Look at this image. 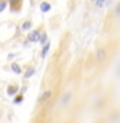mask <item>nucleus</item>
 <instances>
[{
  "instance_id": "nucleus-14",
  "label": "nucleus",
  "mask_w": 120,
  "mask_h": 123,
  "mask_svg": "<svg viewBox=\"0 0 120 123\" xmlns=\"http://www.w3.org/2000/svg\"><path fill=\"white\" fill-rule=\"evenodd\" d=\"M103 3H105V0H96L97 6H102V5H103Z\"/></svg>"
},
{
  "instance_id": "nucleus-5",
  "label": "nucleus",
  "mask_w": 120,
  "mask_h": 123,
  "mask_svg": "<svg viewBox=\"0 0 120 123\" xmlns=\"http://www.w3.org/2000/svg\"><path fill=\"white\" fill-rule=\"evenodd\" d=\"M40 10H41V12H44V13H46L48 10H50V4H49V3H46V1L41 3V4H40Z\"/></svg>"
},
{
  "instance_id": "nucleus-6",
  "label": "nucleus",
  "mask_w": 120,
  "mask_h": 123,
  "mask_svg": "<svg viewBox=\"0 0 120 123\" xmlns=\"http://www.w3.org/2000/svg\"><path fill=\"white\" fill-rule=\"evenodd\" d=\"M49 48H50V42H45L44 48H43V51H41V56L43 58L46 56V54H48V51H49Z\"/></svg>"
},
{
  "instance_id": "nucleus-12",
  "label": "nucleus",
  "mask_w": 120,
  "mask_h": 123,
  "mask_svg": "<svg viewBox=\"0 0 120 123\" xmlns=\"http://www.w3.org/2000/svg\"><path fill=\"white\" fill-rule=\"evenodd\" d=\"M22 100H23V95H22V94H19L18 96H15V99H14V103H15V104H18V103H21Z\"/></svg>"
},
{
  "instance_id": "nucleus-8",
  "label": "nucleus",
  "mask_w": 120,
  "mask_h": 123,
  "mask_svg": "<svg viewBox=\"0 0 120 123\" xmlns=\"http://www.w3.org/2000/svg\"><path fill=\"white\" fill-rule=\"evenodd\" d=\"M17 91H18V87L17 86H13V85L8 86V94H9V95H14Z\"/></svg>"
},
{
  "instance_id": "nucleus-11",
  "label": "nucleus",
  "mask_w": 120,
  "mask_h": 123,
  "mask_svg": "<svg viewBox=\"0 0 120 123\" xmlns=\"http://www.w3.org/2000/svg\"><path fill=\"white\" fill-rule=\"evenodd\" d=\"M34 73H35V69H34V68H30L29 71L25 73V77H26V78H29V77H31V76L34 74Z\"/></svg>"
},
{
  "instance_id": "nucleus-4",
  "label": "nucleus",
  "mask_w": 120,
  "mask_h": 123,
  "mask_svg": "<svg viewBox=\"0 0 120 123\" xmlns=\"http://www.w3.org/2000/svg\"><path fill=\"white\" fill-rule=\"evenodd\" d=\"M105 58H106V51H105L103 49H99L98 51H97V60H98V62H103Z\"/></svg>"
},
{
  "instance_id": "nucleus-3",
  "label": "nucleus",
  "mask_w": 120,
  "mask_h": 123,
  "mask_svg": "<svg viewBox=\"0 0 120 123\" xmlns=\"http://www.w3.org/2000/svg\"><path fill=\"white\" fill-rule=\"evenodd\" d=\"M50 96H52V91H44L43 94L40 95V98H39V103H45L46 100H48Z\"/></svg>"
},
{
  "instance_id": "nucleus-10",
  "label": "nucleus",
  "mask_w": 120,
  "mask_h": 123,
  "mask_svg": "<svg viewBox=\"0 0 120 123\" xmlns=\"http://www.w3.org/2000/svg\"><path fill=\"white\" fill-rule=\"evenodd\" d=\"M7 3H8V0H0V12H3L4 9H5Z\"/></svg>"
},
{
  "instance_id": "nucleus-13",
  "label": "nucleus",
  "mask_w": 120,
  "mask_h": 123,
  "mask_svg": "<svg viewBox=\"0 0 120 123\" xmlns=\"http://www.w3.org/2000/svg\"><path fill=\"white\" fill-rule=\"evenodd\" d=\"M39 41H40L41 44H45V42H46V35L43 33L41 36H40V38H39Z\"/></svg>"
},
{
  "instance_id": "nucleus-9",
  "label": "nucleus",
  "mask_w": 120,
  "mask_h": 123,
  "mask_svg": "<svg viewBox=\"0 0 120 123\" xmlns=\"http://www.w3.org/2000/svg\"><path fill=\"white\" fill-rule=\"evenodd\" d=\"M31 26H32V23H31V21H27V22H25V23L22 25V30H23V31H26V30H29Z\"/></svg>"
},
{
  "instance_id": "nucleus-2",
  "label": "nucleus",
  "mask_w": 120,
  "mask_h": 123,
  "mask_svg": "<svg viewBox=\"0 0 120 123\" xmlns=\"http://www.w3.org/2000/svg\"><path fill=\"white\" fill-rule=\"evenodd\" d=\"M39 38H40V32L36 30V31H32L29 36H27V40L29 41H31V42H36V41H39Z\"/></svg>"
},
{
  "instance_id": "nucleus-1",
  "label": "nucleus",
  "mask_w": 120,
  "mask_h": 123,
  "mask_svg": "<svg viewBox=\"0 0 120 123\" xmlns=\"http://www.w3.org/2000/svg\"><path fill=\"white\" fill-rule=\"evenodd\" d=\"M12 12H18L22 6V0H8Z\"/></svg>"
},
{
  "instance_id": "nucleus-7",
  "label": "nucleus",
  "mask_w": 120,
  "mask_h": 123,
  "mask_svg": "<svg viewBox=\"0 0 120 123\" xmlns=\"http://www.w3.org/2000/svg\"><path fill=\"white\" fill-rule=\"evenodd\" d=\"M12 71H13L14 73H17V74H19V73L22 72V69L17 63H12Z\"/></svg>"
}]
</instances>
